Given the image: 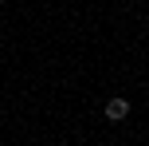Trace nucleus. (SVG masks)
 <instances>
[{"label":"nucleus","instance_id":"f257e3e1","mask_svg":"<svg viewBox=\"0 0 149 146\" xmlns=\"http://www.w3.org/2000/svg\"><path fill=\"white\" fill-rule=\"evenodd\" d=\"M126 115H130V99H110L106 103V118L118 123V118H126Z\"/></svg>","mask_w":149,"mask_h":146}]
</instances>
